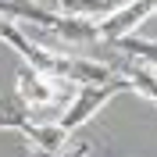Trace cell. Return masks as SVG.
Instances as JSON below:
<instances>
[{
    "label": "cell",
    "instance_id": "2",
    "mask_svg": "<svg viewBox=\"0 0 157 157\" xmlns=\"http://www.w3.org/2000/svg\"><path fill=\"white\" fill-rule=\"evenodd\" d=\"M121 89H128L125 75H114L111 82H100V86H78V93L68 100V107H64V114H61L57 125L64 128V132H78V128L86 125V121H93V114H97L111 97H118Z\"/></svg>",
    "mask_w": 157,
    "mask_h": 157
},
{
    "label": "cell",
    "instance_id": "3",
    "mask_svg": "<svg viewBox=\"0 0 157 157\" xmlns=\"http://www.w3.org/2000/svg\"><path fill=\"white\" fill-rule=\"evenodd\" d=\"M14 93H18V104L25 107H50V104H68V93H71V82L68 78H50V75H39V71L25 68L14 82Z\"/></svg>",
    "mask_w": 157,
    "mask_h": 157
},
{
    "label": "cell",
    "instance_id": "6",
    "mask_svg": "<svg viewBox=\"0 0 157 157\" xmlns=\"http://www.w3.org/2000/svg\"><path fill=\"white\" fill-rule=\"evenodd\" d=\"M125 0H57V14H68V18H107L121 7Z\"/></svg>",
    "mask_w": 157,
    "mask_h": 157
},
{
    "label": "cell",
    "instance_id": "9",
    "mask_svg": "<svg viewBox=\"0 0 157 157\" xmlns=\"http://www.w3.org/2000/svg\"><path fill=\"white\" fill-rule=\"evenodd\" d=\"M36 4H43V0H36Z\"/></svg>",
    "mask_w": 157,
    "mask_h": 157
},
{
    "label": "cell",
    "instance_id": "1",
    "mask_svg": "<svg viewBox=\"0 0 157 157\" xmlns=\"http://www.w3.org/2000/svg\"><path fill=\"white\" fill-rule=\"evenodd\" d=\"M0 43H7L11 50H18L32 71L50 75V78H68V61H71V54H57V50H50V47H39L18 21L4 18V14H0Z\"/></svg>",
    "mask_w": 157,
    "mask_h": 157
},
{
    "label": "cell",
    "instance_id": "8",
    "mask_svg": "<svg viewBox=\"0 0 157 157\" xmlns=\"http://www.w3.org/2000/svg\"><path fill=\"white\" fill-rule=\"evenodd\" d=\"M29 107L25 104H14V100L0 97V128H11V132H25V125H29Z\"/></svg>",
    "mask_w": 157,
    "mask_h": 157
},
{
    "label": "cell",
    "instance_id": "5",
    "mask_svg": "<svg viewBox=\"0 0 157 157\" xmlns=\"http://www.w3.org/2000/svg\"><path fill=\"white\" fill-rule=\"evenodd\" d=\"M111 78H114V68L111 64L71 54V61H68V82L71 86H100V82H111Z\"/></svg>",
    "mask_w": 157,
    "mask_h": 157
},
{
    "label": "cell",
    "instance_id": "7",
    "mask_svg": "<svg viewBox=\"0 0 157 157\" xmlns=\"http://www.w3.org/2000/svg\"><path fill=\"white\" fill-rule=\"evenodd\" d=\"M114 47L132 61H143L150 68H157V39H139V36H121L114 39Z\"/></svg>",
    "mask_w": 157,
    "mask_h": 157
},
{
    "label": "cell",
    "instance_id": "4",
    "mask_svg": "<svg viewBox=\"0 0 157 157\" xmlns=\"http://www.w3.org/2000/svg\"><path fill=\"white\" fill-rule=\"evenodd\" d=\"M154 11H157V0H125L114 14H107L104 21H97V32H100V39H111V43H114V39H121V36H132Z\"/></svg>",
    "mask_w": 157,
    "mask_h": 157
}]
</instances>
